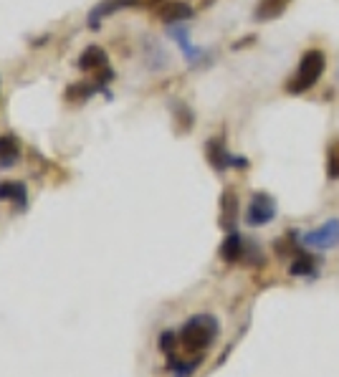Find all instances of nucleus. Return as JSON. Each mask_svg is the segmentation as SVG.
I'll use <instances>...</instances> for the list:
<instances>
[{
  "label": "nucleus",
  "mask_w": 339,
  "mask_h": 377,
  "mask_svg": "<svg viewBox=\"0 0 339 377\" xmlns=\"http://www.w3.org/2000/svg\"><path fill=\"white\" fill-rule=\"evenodd\" d=\"M276 3H281V6H289V0H276Z\"/></svg>",
  "instance_id": "obj_19"
},
{
  "label": "nucleus",
  "mask_w": 339,
  "mask_h": 377,
  "mask_svg": "<svg viewBox=\"0 0 339 377\" xmlns=\"http://www.w3.org/2000/svg\"><path fill=\"white\" fill-rule=\"evenodd\" d=\"M205 155H207V162H210V167H213L215 172H226L228 167H241V170H245V167L251 165L245 158H236V155H231L226 142H223V137L207 139Z\"/></svg>",
  "instance_id": "obj_3"
},
{
  "label": "nucleus",
  "mask_w": 339,
  "mask_h": 377,
  "mask_svg": "<svg viewBox=\"0 0 339 377\" xmlns=\"http://www.w3.org/2000/svg\"><path fill=\"white\" fill-rule=\"evenodd\" d=\"M218 253H220V258H223L226 264H238L241 258H243V253H245V241L241 238L236 231H231L226 236V241L220 243Z\"/></svg>",
  "instance_id": "obj_8"
},
{
  "label": "nucleus",
  "mask_w": 339,
  "mask_h": 377,
  "mask_svg": "<svg viewBox=\"0 0 339 377\" xmlns=\"http://www.w3.org/2000/svg\"><path fill=\"white\" fill-rule=\"evenodd\" d=\"M193 6L182 3V0H165L162 6L158 8V18L162 23H182V20L193 18Z\"/></svg>",
  "instance_id": "obj_6"
},
{
  "label": "nucleus",
  "mask_w": 339,
  "mask_h": 377,
  "mask_svg": "<svg viewBox=\"0 0 339 377\" xmlns=\"http://www.w3.org/2000/svg\"><path fill=\"white\" fill-rule=\"evenodd\" d=\"M147 3H152V6H155V3H165V0H147Z\"/></svg>",
  "instance_id": "obj_18"
},
{
  "label": "nucleus",
  "mask_w": 339,
  "mask_h": 377,
  "mask_svg": "<svg viewBox=\"0 0 339 377\" xmlns=\"http://www.w3.org/2000/svg\"><path fill=\"white\" fill-rule=\"evenodd\" d=\"M324 71H327V53L321 49H307L302 58H299V63H296V71L283 84V91L291 96L307 94L309 89L316 87Z\"/></svg>",
  "instance_id": "obj_1"
},
{
  "label": "nucleus",
  "mask_w": 339,
  "mask_h": 377,
  "mask_svg": "<svg viewBox=\"0 0 339 377\" xmlns=\"http://www.w3.org/2000/svg\"><path fill=\"white\" fill-rule=\"evenodd\" d=\"M327 180L329 183L339 180V137H334L327 147Z\"/></svg>",
  "instance_id": "obj_13"
},
{
  "label": "nucleus",
  "mask_w": 339,
  "mask_h": 377,
  "mask_svg": "<svg viewBox=\"0 0 339 377\" xmlns=\"http://www.w3.org/2000/svg\"><path fill=\"white\" fill-rule=\"evenodd\" d=\"M296 238H299V236H296V231H286L281 238L274 241V251H276V256L279 258H294L296 253L302 251V248H299V243H296Z\"/></svg>",
  "instance_id": "obj_11"
},
{
  "label": "nucleus",
  "mask_w": 339,
  "mask_h": 377,
  "mask_svg": "<svg viewBox=\"0 0 339 377\" xmlns=\"http://www.w3.org/2000/svg\"><path fill=\"white\" fill-rule=\"evenodd\" d=\"M218 319L210 314H195L190 317L180 329V345L185 352L190 354H203L207 347L213 345L218 337Z\"/></svg>",
  "instance_id": "obj_2"
},
{
  "label": "nucleus",
  "mask_w": 339,
  "mask_h": 377,
  "mask_svg": "<svg viewBox=\"0 0 339 377\" xmlns=\"http://www.w3.org/2000/svg\"><path fill=\"white\" fill-rule=\"evenodd\" d=\"M316 256H312V253L307 251H299L294 258H291V264H289V274L291 276H312L316 271Z\"/></svg>",
  "instance_id": "obj_9"
},
{
  "label": "nucleus",
  "mask_w": 339,
  "mask_h": 377,
  "mask_svg": "<svg viewBox=\"0 0 339 377\" xmlns=\"http://www.w3.org/2000/svg\"><path fill=\"white\" fill-rule=\"evenodd\" d=\"M0 200H13L18 205H25L23 183H0Z\"/></svg>",
  "instance_id": "obj_14"
},
{
  "label": "nucleus",
  "mask_w": 339,
  "mask_h": 377,
  "mask_svg": "<svg viewBox=\"0 0 339 377\" xmlns=\"http://www.w3.org/2000/svg\"><path fill=\"white\" fill-rule=\"evenodd\" d=\"M220 228H226V231H233L236 226V220H238V195L233 188H226L223 195H220Z\"/></svg>",
  "instance_id": "obj_5"
},
{
  "label": "nucleus",
  "mask_w": 339,
  "mask_h": 377,
  "mask_svg": "<svg viewBox=\"0 0 339 377\" xmlns=\"http://www.w3.org/2000/svg\"><path fill=\"white\" fill-rule=\"evenodd\" d=\"M139 0H109V3H104V6H99L94 13H91V25H99V15H104V13H114L120 11V8H127V6H137Z\"/></svg>",
  "instance_id": "obj_15"
},
{
  "label": "nucleus",
  "mask_w": 339,
  "mask_h": 377,
  "mask_svg": "<svg viewBox=\"0 0 339 377\" xmlns=\"http://www.w3.org/2000/svg\"><path fill=\"white\" fill-rule=\"evenodd\" d=\"M175 342H177L175 332H162V337H160V350H162V352H167V354H172V350H175Z\"/></svg>",
  "instance_id": "obj_17"
},
{
  "label": "nucleus",
  "mask_w": 339,
  "mask_h": 377,
  "mask_svg": "<svg viewBox=\"0 0 339 377\" xmlns=\"http://www.w3.org/2000/svg\"><path fill=\"white\" fill-rule=\"evenodd\" d=\"M104 63H107V53H104L99 46H89L82 56H79V69H84V71H96V69H101Z\"/></svg>",
  "instance_id": "obj_10"
},
{
  "label": "nucleus",
  "mask_w": 339,
  "mask_h": 377,
  "mask_svg": "<svg viewBox=\"0 0 339 377\" xmlns=\"http://www.w3.org/2000/svg\"><path fill=\"white\" fill-rule=\"evenodd\" d=\"M193 112H190L188 107H185V104H180V107H177V122H180V132H188L190 127H193Z\"/></svg>",
  "instance_id": "obj_16"
},
{
  "label": "nucleus",
  "mask_w": 339,
  "mask_h": 377,
  "mask_svg": "<svg viewBox=\"0 0 339 377\" xmlns=\"http://www.w3.org/2000/svg\"><path fill=\"white\" fill-rule=\"evenodd\" d=\"M309 245H319V248H329V245L339 243V220H327L319 231L309 233L307 238Z\"/></svg>",
  "instance_id": "obj_7"
},
{
  "label": "nucleus",
  "mask_w": 339,
  "mask_h": 377,
  "mask_svg": "<svg viewBox=\"0 0 339 377\" xmlns=\"http://www.w3.org/2000/svg\"><path fill=\"white\" fill-rule=\"evenodd\" d=\"M274 218H276V200L269 193H264V190L253 193L248 213H245V223L253 228H261V226H269Z\"/></svg>",
  "instance_id": "obj_4"
},
{
  "label": "nucleus",
  "mask_w": 339,
  "mask_h": 377,
  "mask_svg": "<svg viewBox=\"0 0 339 377\" xmlns=\"http://www.w3.org/2000/svg\"><path fill=\"white\" fill-rule=\"evenodd\" d=\"M18 158H20L18 139L11 137V134H3L0 137V165H13Z\"/></svg>",
  "instance_id": "obj_12"
}]
</instances>
